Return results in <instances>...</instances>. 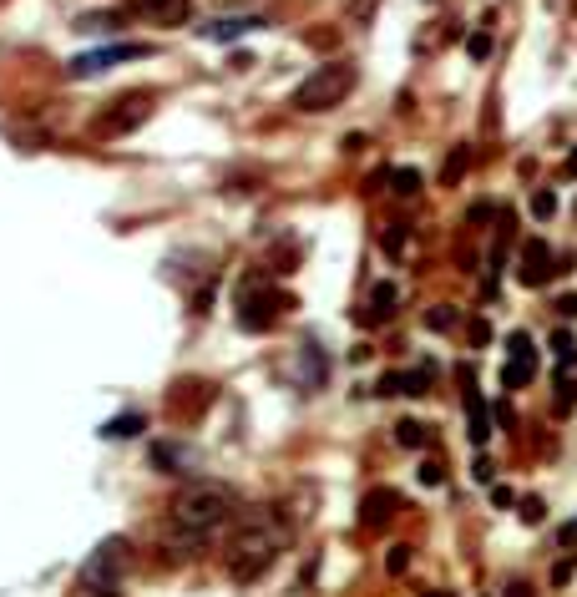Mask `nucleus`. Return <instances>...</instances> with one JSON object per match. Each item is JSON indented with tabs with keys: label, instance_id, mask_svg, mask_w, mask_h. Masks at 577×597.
Here are the masks:
<instances>
[{
	"label": "nucleus",
	"instance_id": "f03ea898",
	"mask_svg": "<svg viewBox=\"0 0 577 597\" xmlns=\"http://www.w3.org/2000/svg\"><path fill=\"white\" fill-rule=\"evenodd\" d=\"M233 507H238V496H233V486H219V481H188L178 496H172V527H182V532H198V536H213L223 527V521L233 517Z\"/></svg>",
	"mask_w": 577,
	"mask_h": 597
},
{
	"label": "nucleus",
	"instance_id": "dca6fc26",
	"mask_svg": "<svg viewBox=\"0 0 577 597\" xmlns=\"http://www.w3.org/2000/svg\"><path fill=\"white\" fill-rule=\"evenodd\" d=\"M147 21H153V26H188L192 21V0H163Z\"/></svg>",
	"mask_w": 577,
	"mask_h": 597
},
{
	"label": "nucleus",
	"instance_id": "2f4dec72",
	"mask_svg": "<svg viewBox=\"0 0 577 597\" xmlns=\"http://www.w3.org/2000/svg\"><path fill=\"white\" fill-rule=\"evenodd\" d=\"M375 5H380V0H349V21H359V26H365V21L375 15Z\"/></svg>",
	"mask_w": 577,
	"mask_h": 597
},
{
	"label": "nucleus",
	"instance_id": "a19ab883",
	"mask_svg": "<svg viewBox=\"0 0 577 597\" xmlns=\"http://www.w3.org/2000/svg\"><path fill=\"white\" fill-rule=\"evenodd\" d=\"M563 173H567V178H577V153H572V157H567V163H563Z\"/></svg>",
	"mask_w": 577,
	"mask_h": 597
},
{
	"label": "nucleus",
	"instance_id": "ea45409f",
	"mask_svg": "<svg viewBox=\"0 0 577 597\" xmlns=\"http://www.w3.org/2000/svg\"><path fill=\"white\" fill-rule=\"evenodd\" d=\"M497 420L507 425V431H512V425H517V410H512V406H497Z\"/></svg>",
	"mask_w": 577,
	"mask_h": 597
},
{
	"label": "nucleus",
	"instance_id": "c9c22d12",
	"mask_svg": "<svg viewBox=\"0 0 577 597\" xmlns=\"http://www.w3.org/2000/svg\"><path fill=\"white\" fill-rule=\"evenodd\" d=\"M557 314H563V319H577V294H563V299H557Z\"/></svg>",
	"mask_w": 577,
	"mask_h": 597
},
{
	"label": "nucleus",
	"instance_id": "473e14b6",
	"mask_svg": "<svg viewBox=\"0 0 577 597\" xmlns=\"http://www.w3.org/2000/svg\"><path fill=\"white\" fill-rule=\"evenodd\" d=\"M491 507H517V491L512 486H491Z\"/></svg>",
	"mask_w": 577,
	"mask_h": 597
},
{
	"label": "nucleus",
	"instance_id": "a878e982",
	"mask_svg": "<svg viewBox=\"0 0 577 597\" xmlns=\"http://www.w3.org/2000/svg\"><path fill=\"white\" fill-rule=\"evenodd\" d=\"M466 56H471V61H487V56H491V36H487V31H476V36L466 41Z\"/></svg>",
	"mask_w": 577,
	"mask_h": 597
},
{
	"label": "nucleus",
	"instance_id": "c85d7f7f",
	"mask_svg": "<svg viewBox=\"0 0 577 597\" xmlns=\"http://www.w3.org/2000/svg\"><path fill=\"white\" fill-rule=\"evenodd\" d=\"M411 567V546H390L385 552V572H405Z\"/></svg>",
	"mask_w": 577,
	"mask_h": 597
},
{
	"label": "nucleus",
	"instance_id": "6ab92c4d",
	"mask_svg": "<svg viewBox=\"0 0 577 597\" xmlns=\"http://www.w3.org/2000/svg\"><path fill=\"white\" fill-rule=\"evenodd\" d=\"M116 26H122V15H116V11H97V15H81V21H77V31H87V36H102V31H107V36H112V31Z\"/></svg>",
	"mask_w": 577,
	"mask_h": 597
},
{
	"label": "nucleus",
	"instance_id": "393cba45",
	"mask_svg": "<svg viewBox=\"0 0 577 597\" xmlns=\"http://www.w3.org/2000/svg\"><path fill=\"white\" fill-rule=\"evenodd\" d=\"M405 395H431V369H405Z\"/></svg>",
	"mask_w": 577,
	"mask_h": 597
},
{
	"label": "nucleus",
	"instance_id": "58836bf2",
	"mask_svg": "<svg viewBox=\"0 0 577 597\" xmlns=\"http://www.w3.org/2000/svg\"><path fill=\"white\" fill-rule=\"evenodd\" d=\"M572 572H577V557H567V562H563V567H557V572H552V583H557V587H563V583H567V577H572Z\"/></svg>",
	"mask_w": 577,
	"mask_h": 597
},
{
	"label": "nucleus",
	"instance_id": "c756f323",
	"mask_svg": "<svg viewBox=\"0 0 577 597\" xmlns=\"http://www.w3.org/2000/svg\"><path fill=\"white\" fill-rule=\"evenodd\" d=\"M542 517H547V507H542L537 496H522V521H526V527H537Z\"/></svg>",
	"mask_w": 577,
	"mask_h": 597
},
{
	"label": "nucleus",
	"instance_id": "7c9ffc66",
	"mask_svg": "<svg viewBox=\"0 0 577 597\" xmlns=\"http://www.w3.org/2000/svg\"><path fill=\"white\" fill-rule=\"evenodd\" d=\"M309 46H320V51H334V46H340V31H309Z\"/></svg>",
	"mask_w": 577,
	"mask_h": 597
},
{
	"label": "nucleus",
	"instance_id": "f3484780",
	"mask_svg": "<svg viewBox=\"0 0 577 597\" xmlns=\"http://www.w3.org/2000/svg\"><path fill=\"white\" fill-rule=\"evenodd\" d=\"M456 324H461V314H456V309H451V304H436V309H425V330H431V334H451V330H456Z\"/></svg>",
	"mask_w": 577,
	"mask_h": 597
},
{
	"label": "nucleus",
	"instance_id": "9d476101",
	"mask_svg": "<svg viewBox=\"0 0 577 597\" xmlns=\"http://www.w3.org/2000/svg\"><path fill=\"white\" fill-rule=\"evenodd\" d=\"M461 385H466V441L487 445L491 441V410H487V400H481V390H476V380H471V369L466 365H461Z\"/></svg>",
	"mask_w": 577,
	"mask_h": 597
},
{
	"label": "nucleus",
	"instance_id": "f8f14e48",
	"mask_svg": "<svg viewBox=\"0 0 577 597\" xmlns=\"http://www.w3.org/2000/svg\"><path fill=\"white\" fill-rule=\"evenodd\" d=\"M396 304H400V289H396V284H390V279L375 284V289H370V304H365V314H359V324H370V330H375V324H385V319L396 314Z\"/></svg>",
	"mask_w": 577,
	"mask_h": 597
},
{
	"label": "nucleus",
	"instance_id": "4be33fe9",
	"mask_svg": "<svg viewBox=\"0 0 577 597\" xmlns=\"http://www.w3.org/2000/svg\"><path fill=\"white\" fill-rule=\"evenodd\" d=\"M532 218H537V223H552V218H557V192L542 188L537 198H532Z\"/></svg>",
	"mask_w": 577,
	"mask_h": 597
},
{
	"label": "nucleus",
	"instance_id": "bb28decb",
	"mask_svg": "<svg viewBox=\"0 0 577 597\" xmlns=\"http://www.w3.org/2000/svg\"><path fill=\"white\" fill-rule=\"evenodd\" d=\"M380 248H385V254H400V248H405V229H400V223H390V229L380 233Z\"/></svg>",
	"mask_w": 577,
	"mask_h": 597
},
{
	"label": "nucleus",
	"instance_id": "aec40b11",
	"mask_svg": "<svg viewBox=\"0 0 577 597\" xmlns=\"http://www.w3.org/2000/svg\"><path fill=\"white\" fill-rule=\"evenodd\" d=\"M396 441L405 445V451H421V445L431 441V431H425L421 420H400V425H396Z\"/></svg>",
	"mask_w": 577,
	"mask_h": 597
},
{
	"label": "nucleus",
	"instance_id": "9b49d317",
	"mask_svg": "<svg viewBox=\"0 0 577 597\" xmlns=\"http://www.w3.org/2000/svg\"><path fill=\"white\" fill-rule=\"evenodd\" d=\"M396 511H400V491L375 486V491H365V501H359V527H365V532H380Z\"/></svg>",
	"mask_w": 577,
	"mask_h": 597
},
{
	"label": "nucleus",
	"instance_id": "2eb2a0df",
	"mask_svg": "<svg viewBox=\"0 0 577 597\" xmlns=\"http://www.w3.org/2000/svg\"><path fill=\"white\" fill-rule=\"evenodd\" d=\"M142 431H147V415H142V410H127V415H116L102 425V441H132V435H142Z\"/></svg>",
	"mask_w": 577,
	"mask_h": 597
},
{
	"label": "nucleus",
	"instance_id": "6e6552de",
	"mask_svg": "<svg viewBox=\"0 0 577 597\" xmlns=\"http://www.w3.org/2000/svg\"><path fill=\"white\" fill-rule=\"evenodd\" d=\"M507 350H512V359L501 365V385H507V390H522V385L537 380V350H532V334L517 330L512 340H507Z\"/></svg>",
	"mask_w": 577,
	"mask_h": 597
},
{
	"label": "nucleus",
	"instance_id": "a211bd4d",
	"mask_svg": "<svg viewBox=\"0 0 577 597\" xmlns=\"http://www.w3.org/2000/svg\"><path fill=\"white\" fill-rule=\"evenodd\" d=\"M466 163H471V147H451L446 167H441V182H446V188H456V182H461V173H466Z\"/></svg>",
	"mask_w": 577,
	"mask_h": 597
},
{
	"label": "nucleus",
	"instance_id": "ddd939ff",
	"mask_svg": "<svg viewBox=\"0 0 577 597\" xmlns=\"http://www.w3.org/2000/svg\"><path fill=\"white\" fill-rule=\"evenodd\" d=\"M258 26H264L258 15H223V21H213V26H203V36H208V41H223V46H228V41L248 36V31H258Z\"/></svg>",
	"mask_w": 577,
	"mask_h": 597
},
{
	"label": "nucleus",
	"instance_id": "20e7f679",
	"mask_svg": "<svg viewBox=\"0 0 577 597\" xmlns=\"http://www.w3.org/2000/svg\"><path fill=\"white\" fill-rule=\"evenodd\" d=\"M279 309H294V294L274 289L269 279H244L238 284V330L244 334H264L279 319Z\"/></svg>",
	"mask_w": 577,
	"mask_h": 597
},
{
	"label": "nucleus",
	"instance_id": "39448f33",
	"mask_svg": "<svg viewBox=\"0 0 577 597\" xmlns=\"http://www.w3.org/2000/svg\"><path fill=\"white\" fill-rule=\"evenodd\" d=\"M122 572H127V536H107V542L87 557V567H81L77 592L81 597H116Z\"/></svg>",
	"mask_w": 577,
	"mask_h": 597
},
{
	"label": "nucleus",
	"instance_id": "1a4fd4ad",
	"mask_svg": "<svg viewBox=\"0 0 577 597\" xmlns=\"http://www.w3.org/2000/svg\"><path fill=\"white\" fill-rule=\"evenodd\" d=\"M552 274H557V268H552V243L547 238H526L522 243V268H517V279H522L526 289H542Z\"/></svg>",
	"mask_w": 577,
	"mask_h": 597
},
{
	"label": "nucleus",
	"instance_id": "b1692460",
	"mask_svg": "<svg viewBox=\"0 0 577 597\" xmlns=\"http://www.w3.org/2000/svg\"><path fill=\"white\" fill-rule=\"evenodd\" d=\"M375 395H405V369H385L380 385H375Z\"/></svg>",
	"mask_w": 577,
	"mask_h": 597
},
{
	"label": "nucleus",
	"instance_id": "423d86ee",
	"mask_svg": "<svg viewBox=\"0 0 577 597\" xmlns=\"http://www.w3.org/2000/svg\"><path fill=\"white\" fill-rule=\"evenodd\" d=\"M153 107H157V97L153 91H127V97H116L112 107H107L102 117H97V137H132V132L142 127V122H147V117H153Z\"/></svg>",
	"mask_w": 577,
	"mask_h": 597
},
{
	"label": "nucleus",
	"instance_id": "4c0bfd02",
	"mask_svg": "<svg viewBox=\"0 0 577 597\" xmlns=\"http://www.w3.org/2000/svg\"><path fill=\"white\" fill-rule=\"evenodd\" d=\"M471 340H476V344L491 340V324H487V319H471Z\"/></svg>",
	"mask_w": 577,
	"mask_h": 597
},
{
	"label": "nucleus",
	"instance_id": "79ce46f5",
	"mask_svg": "<svg viewBox=\"0 0 577 597\" xmlns=\"http://www.w3.org/2000/svg\"><path fill=\"white\" fill-rule=\"evenodd\" d=\"M421 597H456V592H446V587H431V592H421Z\"/></svg>",
	"mask_w": 577,
	"mask_h": 597
},
{
	"label": "nucleus",
	"instance_id": "7ed1b4c3",
	"mask_svg": "<svg viewBox=\"0 0 577 597\" xmlns=\"http://www.w3.org/2000/svg\"><path fill=\"white\" fill-rule=\"evenodd\" d=\"M349 87H355V66L324 61V66H314V71L299 81L294 107H299V112H334V107L349 97Z\"/></svg>",
	"mask_w": 577,
	"mask_h": 597
},
{
	"label": "nucleus",
	"instance_id": "cd10ccee",
	"mask_svg": "<svg viewBox=\"0 0 577 597\" xmlns=\"http://www.w3.org/2000/svg\"><path fill=\"white\" fill-rule=\"evenodd\" d=\"M415 476H421V486H446V466H441V461H425Z\"/></svg>",
	"mask_w": 577,
	"mask_h": 597
},
{
	"label": "nucleus",
	"instance_id": "4468645a",
	"mask_svg": "<svg viewBox=\"0 0 577 597\" xmlns=\"http://www.w3.org/2000/svg\"><path fill=\"white\" fill-rule=\"evenodd\" d=\"M324 375H330V365H324L320 344H299V380H304L309 390H320Z\"/></svg>",
	"mask_w": 577,
	"mask_h": 597
},
{
	"label": "nucleus",
	"instance_id": "72a5a7b5",
	"mask_svg": "<svg viewBox=\"0 0 577 597\" xmlns=\"http://www.w3.org/2000/svg\"><path fill=\"white\" fill-rule=\"evenodd\" d=\"M552 355H557V359H572V340H567V334H552Z\"/></svg>",
	"mask_w": 577,
	"mask_h": 597
},
{
	"label": "nucleus",
	"instance_id": "f704fd0d",
	"mask_svg": "<svg viewBox=\"0 0 577 597\" xmlns=\"http://www.w3.org/2000/svg\"><path fill=\"white\" fill-rule=\"evenodd\" d=\"M127 5H132V15H142V21H147V15H153L157 5H163V0H127Z\"/></svg>",
	"mask_w": 577,
	"mask_h": 597
},
{
	"label": "nucleus",
	"instance_id": "5701e85b",
	"mask_svg": "<svg viewBox=\"0 0 577 597\" xmlns=\"http://www.w3.org/2000/svg\"><path fill=\"white\" fill-rule=\"evenodd\" d=\"M153 461H157V466H163V471H178V466H182V461H188V456H182L178 445H163V441H157V445H153Z\"/></svg>",
	"mask_w": 577,
	"mask_h": 597
},
{
	"label": "nucleus",
	"instance_id": "f257e3e1",
	"mask_svg": "<svg viewBox=\"0 0 577 597\" xmlns=\"http://www.w3.org/2000/svg\"><path fill=\"white\" fill-rule=\"evenodd\" d=\"M284 546H289V527H284V517L269 511V507H254V511H244V517L233 521L228 546H223V567H228L233 583L248 587L279 562Z\"/></svg>",
	"mask_w": 577,
	"mask_h": 597
},
{
	"label": "nucleus",
	"instance_id": "412c9836",
	"mask_svg": "<svg viewBox=\"0 0 577 597\" xmlns=\"http://www.w3.org/2000/svg\"><path fill=\"white\" fill-rule=\"evenodd\" d=\"M421 173H415V167H396V173H390V188L400 192V198H415V192H421Z\"/></svg>",
	"mask_w": 577,
	"mask_h": 597
},
{
	"label": "nucleus",
	"instance_id": "e433bc0d",
	"mask_svg": "<svg viewBox=\"0 0 577 597\" xmlns=\"http://www.w3.org/2000/svg\"><path fill=\"white\" fill-rule=\"evenodd\" d=\"M507 597H537V587H532V583H522V577H517V583H507Z\"/></svg>",
	"mask_w": 577,
	"mask_h": 597
},
{
	"label": "nucleus",
	"instance_id": "0eeeda50",
	"mask_svg": "<svg viewBox=\"0 0 577 597\" xmlns=\"http://www.w3.org/2000/svg\"><path fill=\"white\" fill-rule=\"evenodd\" d=\"M137 56H147V46H142V41H116V46H102V51L77 56V61L66 66V77L87 81V77H97V71H107V66H116V61H137Z\"/></svg>",
	"mask_w": 577,
	"mask_h": 597
}]
</instances>
